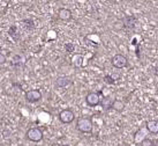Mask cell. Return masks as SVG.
<instances>
[{"label": "cell", "instance_id": "6da1fadb", "mask_svg": "<svg viewBox=\"0 0 158 146\" xmlns=\"http://www.w3.org/2000/svg\"><path fill=\"white\" fill-rule=\"evenodd\" d=\"M76 129L82 133H90L92 131V121L89 117H80L76 121Z\"/></svg>", "mask_w": 158, "mask_h": 146}, {"label": "cell", "instance_id": "7a4b0ae2", "mask_svg": "<svg viewBox=\"0 0 158 146\" xmlns=\"http://www.w3.org/2000/svg\"><path fill=\"white\" fill-rule=\"evenodd\" d=\"M26 137L27 139H29L31 142H40L44 137V135L40 128H30L27 131Z\"/></svg>", "mask_w": 158, "mask_h": 146}, {"label": "cell", "instance_id": "3957f363", "mask_svg": "<svg viewBox=\"0 0 158 146\" xmlns=\"http://www.w3.org/2000/svg\"><path fill=\"white\" fill-rule=\"evenodd\" d=\"M111 64L117 69H123V67L128 66V59L121 53H117L111 59Z\"/></svg>", "mask_w": 158, "mask_h": 146}, {"label": "cell", "instance_id": "277c9868", "mask_svg": "<svg viewBox=\"0 0 158 146\" xmlns=\"http://www.w3.org/2000/svg\"><path fill=\"white\" fill-rule=\"evenodd\" d=\"M101 92H90L85 96V102L89 107H97L101 102Z\"/></svg>", "mask_w": 158, "mask_h": 146}, {"label": "cell", "instance_id": "5b68a950", "mask_svg": "<svg viewBox=\"0 0 158 146\" xmlns=\"http://www.w3.org/2000/svg\"><path fill=\"white\" fill-rule=\"evenodd\" d=\"M58 117H59V120H60L61 123L70 124L74 121L75 115H74V113H73V110H70V109H64V110H61L59 113Z\"/></svg>", "mask_w": 158, "mask_h": 146}, {"label": "cell", "instance_id": "8992f818", "mask_svg": "<svg viewBox=\"0 0 158 146\" xmlns=\"http://www.w3.org/2000/svg\"><path fill=\"white\" fill-rule=\"evenodd\" d=\"M40 99H42V93L38 89H31V91H28L26 93V100L29 103L38 102Z\"/></svg>", "mask_w": 158, "mask_h": 146}, {"label": "cell", "instance_id": "52a82bcc", "mask_svg": "<svg viewBox=\"0 0 158 146\" xmlns=\"http://www.w3.org/2000/svg\"><path fill=\"white\" fill-rule=\"evenodd\" d=\"M58 18L62 20V21H69L73 18L72 11L68 8H60L58 11Z\"/></svg>", "mask_w": 158, "mask_h": 146}, {"label": "cell", "instance_id": "ba28073f", "mask_svg": "<svg viewBox=\"0 0 158 146\" xmlns=\"http://www.w3.org/2000/svg\"><path fill=\"white\" fill-rule=\"evenodd\" d=\"M83 60L84 58L82 55H80V53H75L74 56L72 57V65L76 69H79V67H82L83 66Z\"/></svg>", "mask_w": 158, "mask_h": 146}, {"label": "cell", "instance_id": "9c48e42d", "mask_svg": "<svg viewBox=\"0 0 158 146\" xmlns=\"http://www.w3.org/2000/svg\"><path fill=\"white\" fill-rule=\"evenodd\" d=\"M69 84H70V79L68 77H59L56 80V86H57L58 88H64V87L68 86Z\"/></svg>", "mask_w": 158, "mask_h": 146}, {"label": "cell", "instance_id": "30bf717a", "mask_svg": "<svg viewBox=\"0 0 158 146\" xmlns=\"http://www.w3.org/2000/svg\"><path fill=\"white\" fill-rule=\"evenodd\" d=\"M136 23V18L135 16H126V18L123 19V27L125 28H127V29H133L134 26H135Z\"/></svg>", "mask_w": 158, "mask_h": 146}, {"label": "cell", "instance_id": "8fae6325", "mask_svg": "<svg viewBox=\"0 0 158 146\" xmlns=\"http://www.w3.org/2000/svg\"><path fill=\"white\" fill-rule=\"evenodd\" d=\"M145 126L148 129V131L151 133H157L158 132V122L157 121H148L145 123Z\"/></svg>", "mask_w": 158, "mask_h": 146}, {"label": "cell", "instance_id": "7c38bea8", "mask_svg": "<svg viewBox=\"0 0 158 146\" xmlns=\"http://www.w3.org/2000/svg\"><path fill=\"white\" fill-rule=\"evenodd\" d=\"M111 108L114 109L115 111H118V113H121L125 109V103L121 100H113L112 104H111Z\"/></svg>", "mask_w": 158, "mask_h": 146}, {"label": "cell", "instance_id": "4fadbf2b", "mask_svg": "<svg viewBox=\"0 0 158 146\" xmlns=\"http://www.w3.org/2000/svg\"><path fill=\"white\" fill-rule=\"evenodd\" d=\"M99 104H101L102 108H103L104 110H109V109H111L112 100H111V97H110V96L103 97V100H101V102H99Z\"/></svg>", "mask_w": 158, "mask_h": 146}, {"label": "cell", "instance_id": "5bb4252c", "mask_svg": "<svg viewBox=\"0 0 158 146\" xmlns=\"http://www.w3.org/2000/svg\"><path fill=\"white\" fill-rule=\"evenodd\" d=\"M8 34L10 37H13L14 41H18L21 36H20V33L18 31V27L15 26V24H13V26L9 28V31H8Z\"/></svg>", "mask_w": 158, "mask_h": 146}, {"label": "cell", "instance_id": "9a60e30c", "mask_svg": "<svg viewBox=\"0 0 158 146\" xmlns=\"http://www.w3.org/2000/svg\"><path fill=\"white\" fill-rule=\"evenodd\" d=\"M23 23H24V26H26L27 29H29V30H32V29L35 28L34 21L30 20V19H26V20H23Z\"/></svg>", "mask_w": 158, "mask_h": 146}, {"label": "cell", "instance_id": "2e32d148", "mask_svg": "<svg viewBox=\"0 0 158 146\" xmlns=\"http://www.w3.org/2000/svg\"><path fill=\"white\" fill-rule=\"evenodd\" d=\"M154 140L150 139V138H144L142 142H141V146H155Z\"/></svg>", "mask_w": 158, "mask_h": 146}, {"label": "cell", "instance_id": "e0dca14e", "mask_svg": "<svg viewBox=\"0 0 158 146\" xmlns=\"http://www.w3.org/2000/svg\"><path fill=\"white\" fill-rule=\"evenodd\" d=\"M65 50L68 53H73L75 51V45L73 43H66L65 44Z\"/></svg>", "mask_w": 158, "mask_h": 146}, {"label": "cell", "instance_id": "ac0fdd59", "mask_svg": "<svg viewBox=\"0 0 158 146\" xmlns=\"http://www.w3.org/2000/svg\"><path fill=\"white\" fill-rule=\"evenodd\" d=\"M104 81H105L106 84H109V85H113L114 84V80H113V78H112L111 75H105V77H104Z\"/></svg>", "mask_w": 158, "mask_h": 146}, {"label": "cell", "instance_id": "d6986e66", "mask_svg": "<svg viewBox=\"0 0 158 146\" xmlns=\"http://www.w3.org/2000/svg\"><path fill=\"white\" fill-rule=\"evenodd\" d=\"M5 63H6V56H5L4 53L0 52V65H2Z\"/></svg>", "mask_w": 158, "mask_h": 146}, {"label": "cell", "instance_id": "ffe728a7", "mask_svg": "<svg viewBox=\"0 0 158 146\" xmlns=\"http://www.w3.org/2000/svg\"><path fill=\"white\" fill-rule=\"evenodd\" d=\"M61 146H69V145H61Z\"/></svg>", "mask_w": 158, "mask_h": 146}]
</instances>
